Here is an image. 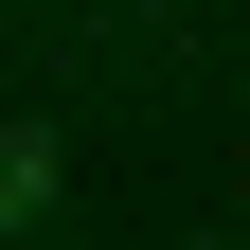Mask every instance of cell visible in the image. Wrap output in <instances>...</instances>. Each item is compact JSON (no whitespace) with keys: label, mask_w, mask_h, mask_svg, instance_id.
I'll return each mask as SVG.
<instances>
[{"label":"cell","mask_w":250,"mask_h":250,"mask_svg":"<svg viewBox=\"0 0 250 250\" xmlns=\"http://www.w3.org/2000/svg\"><path fill=\"white\" fill-rule=\"evenodd\" d=\"M18 214H54V143H18V125H0V232H18Z\"/></svg>","instance_id":"6da1fadb"}]
</instances>
